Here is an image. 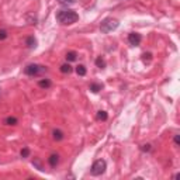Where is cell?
<instances>
[{
    "mask_svg": "<svg viewBox=\"0 0 180 180\" xmlns=\"http://www.w3.org/2000/svg\"><path fill=\"white\" fill-rule=\"evenodd\" d=\"M62 6H70V4H73L75 3V0H58Z\"/></svg>",
    "mask_w": 180,
    "mask_h": 180,
    "instance_id": "19",
    "label": "cell"
},
{
    "mask_svg": "<svg viewBox=\"0 0 180 180\" xmlns=\"http://www.w3.org/2000/svg\"><path fill=\"white\" fill-rule=\"evenodd\" d=\"M118 26H120L118 20L111 18V17H107V18H104L103 21H102V24H100V30H102V32H104V34H108V32H111V31L117 30Z\"/></svg>",
    "mask_w": 180,
    "mask_h": 180,
    "instance_id": "2",
    "label": "cell"
},
{
    "mask_svg": "<svg viewBox=\"0 0 180 180\" xmlns=\"http://www.w3.org/2000/svg\"><path fill=\"white\" fill-rule=\"evenodd\" d=\"M97 118L102 120V121H106V120H107V113H106V111H99V113H97Z\"/></svg>",
    "mask_w": 180,
    "mask_h": 180,
    "instance_id": "17",
    "label": "cell"
},
{
    "mask_svg": "<svg viewBox=\"0 0 180 180\" xmlns=\"http://www.w3.org/2000/svg\"><path fill=\"white\" fill-rule=\"evenodd\" d=\"M175 143H176V146H179V145H180V141H179V135H175Z\"/></svg>",
    "mask_w": 180,
    "mask_h": 180,
    "instance_id": "23",
    "label": "cell"
},
{
    "mask_svg": "<svg viewBox=\"0 0 180 180\" xmlns=\"http://www.w3.org/2000/svg\"><path fill=\"white\" fill-rule=\"evenodd\" d=\"M56 20L61 23V24H65V26H70L73 23H76L79 20V16H77L73 10H59L56 13Z\"/></svg>",
    "mask_w": 180,
    "mask_h": 180,
    "instance_id": "1",
    "label": "cell"
},
{
    "mask_svg": "<svg viewBox=\"0 0 180 180\" xmlns=\"http://www.w3.org/2000/svg\"><path fill=\"white\" fill-rule=\"evenodd\" d=\"M106 169H107L106 160H104V159H99V160H96V162L91 165L90 172H91L93 176H100V175H103L104 172H106Z\"/></svg>",
    "mask_w": 180,
    "mask_h": 180,
    "instance_id": "4",
    "label": "cell"
},
{
    "mask_svg": "<svg viewBox=\"0 0 180 180\" xmlns=\"http://www.w3.org/2000/svg\"><path fill=\"white\" fill-rule=\"evenodd\" d=\"M52 135H53V139H55V141H62V139H64V132H62L61 129H53Z\"/></svg>",
    "mask_w": 180,
    "mask_h": 180,
    "instance_id": "8",
    "label": "cell"
},
{
    "mask_svg": "<svg viewBox=\"0 0 180 180\" xmlns=\"http://www.w3.org/2000/svg\"><path fill=\"white\" fill-rule=\"evenodd\" d=\"M72 70H73V68L69 64H64L61 66V72H62V73H72Z\"/></svg>",
    "mask_w": 180,
    "mask_h": 180,
    "instance_id": "12",
    "label": "cell"
},
{
    "mask_svg": "<svg viewBox=\"0 0 180 180\" xmlns=\"http://www.w3.org/2000/svg\"><path fill=\"white\" fill-rule=\"evenodd\" d=\"M7 38V31L6 30H0V39H6Z\"/></svg>",
    "mask_w": 180,
    "mask_h": 180,
    "instance_id": "21",
    "label": "cell"
},
{
    "mask_svg": "<svg viewBox=\"0 0 180 180\" xmlns=\"http://www.w3.org/2000/svg\"><path fill=\"white\" fill-rule=\"evenodd\" d=\"M142 151H151V145H142Z\"/></svg>",
    "mask_w": 180,
    "mask_h": 180,
    "instance_id": "22",
    "label": "cell"
},
{
    "mask_svg": "<svg viewBox=\"0 0 180 180\" xmlns=\"http://www.w3.org/2000/svg\"><path fill=\"white\" fill-rule=\"evenodd\" d=\"M102 89H103V85H100V83H91L90 85V90L93 93H99Z\"/></svg>",
    "mask_w": 180,
    "mask_h": 180,
    "instance_id": "11",
    "label": "cell"
},
{
    "mask_svg": "<svg viewBox=\"0 0 180 180\" xmlns=\"http://www.w3.org/2000/svg\"><path fill=\"white\" fill-rule=\"evenodd\" d=\"M51 80L49 79H41L38 82V86L39 87H42V89H48V87H51Z\"/></svg>",
    "mask_w": 180,
    "mask_h": 180,
    "instance_id": "7",
    "label": "cell"
},
{
    "mask_svg": "<svg viewBox=\"0 0 180 180\" xmlns=\"http://www.w3.org/2000/svg\"><path fill=\"white\" fill-rule=\"evenodd\" d=\"M48 163H49L52 167H55L58 163H59V156H58L56 154H52L51 156L48 158Z\"/></svg>",
    "mask_w": 180,
    "mask_h": 180,
    "instance_id": "6",
    "label": "cell"
},
{
    "mask_svg": "<svg viewBox=\"0 0 180 180\" xmlns=\"http://www.w3.org/2000/svg\"><path fill=\"white\" fill-rule=\"evenodd\" d=\"M4 124H7V125H17V124H18V120H17L16 117H7V118L4 120Z\"/></svg>",
    "mask_w": 180,
    "mask_h": 180,
    "instance_id": "10",
    "label": "cell"
},
{
    "mask_svg": "<svg viewBox=\"0 0 180 180\" xmlns=\"http://www.w3.org/2000/svg\"><path fill=\"white\" fill-rule=\"evenodd\" d=\"M26 45L28 48H35L37 47V39L34 38V37H28L26 39Z\"/></svg>",
    "mask_w": 180,
    "mask_h": 180,
    "instance_id": "9",
    "label": "cell"
},
{
    "mask_svg": "<svg viewBox=\"0 0 180 180\" xmlns=\"http://www.w3.org/2000/svg\"><path fill=\"white\" fill-rule=\"evenodd\" d=\"M45 72H47V68L42 66V65H37V64L27 65L26 69H24V73L28 75V76H38V75H42Z\"/></svg>",
    "mask_w": 180,
    "mask_h": 180,
    "instance_id": "3",
    "label": "cell"
},
{
    "mask_svg": "<svg viewBox=\"0 0 180 180\" xmlns=\"http://www.w3.org/2000/svg\"><path fill=\"white\" fill-rule=\"evenodd\" d=\"M76 73L79 75V76H85V75H86V68H85L83 65L76 66Z\"/></svg>",
    "mask_w": 180,
    "mask_h": 180,
    "instance_id": "16",
    "label": "cell"
},
{
    "mask_svg": "<svg viewBox=\"0 0 180 180\" xmlns=\"http://www.w3.org/2000/svg\"><path fill=\"white\" fill-rule=\"evenodd\" d=\"M32 165H34V166L37 167V169H38L39 172H42V170H44V166H42V162L39 160L38 158H34V159H32Z\"/></svg>",
    "mask_w": 180,
    "mask_h": 180,
    "instance_id": "14",
    "label": "cell"
},
{
    "mask_svg": "<svg viewBox=\"0 0 180 180\" xmlns=\"http://www.w3.org/2000/svg\"><path fill=\"white\" fill-rule=\"evenodd\" d=\"M142 37L138 34V32H129L128 34V42L132 45V47H138L141 44Z\"/></svg>",
    "mask_w": 180,
    "mask_h": 180,
    "instance_id": "5",
    "label": "cell"
},
{
    "mask_svg": "<svg viewBox=\"0 0 180 180\" xmlns=\"http://www.w3.org/2000/svg\"><path fill=\"white\" fill-rule=\"evenodd\" d=\"M77 58V53L75 51H69L68 53H66V59L69 61V62H73V61H76Z\"/></svg>",
    "mask_w": 180,
    "mask_h": 180,
    "instance_id": "13",
    "label": "cell"
},
{
    "mask_svg": "<svg viewBox=\"0 0 180 180\" xmlns=\"http://www.w3.org/2000/svg\"><path fill=\"white\" fill-rule=\"evenodd\" d=\"M20 155H21V158H28V156H30V149H28V148H24V149H21Z\"/></svg>",
    "mask_w": 180,
    "mask_h": 180,
    "instance_id": "18",
    "label": "cell"
},
{
    "mask_svg": "<svg viewBox=\"0 0 180 180\" xmlns=\"http://www.w3.org/2000/svg\"><path fill=\"white\" fill-rule=\"evenodd\" d=\"M151 58H152V53H149V52H145L143 55H142V59H143V62H149L151 61Z\"/></svg>",
    "mask_w": 180,
    "mask_h": 180,
    "instance_id": "20",
    "label": "cell"
},
{
    "mask_svg": "<svg viewBox=\"0 0 180 180\" xmlns=\"http://www.w3.org/2000/svg\"><path fill=\"white\" fill-rule=\"evenodd\" d=\"M96 66L100 68V69H104V68H106V61H104L102 56H99V58L96 59Z\"/></svg>",
    "mask_w": 180,
    "mask_h": 180,
    "instance_id": "15",
    "label": "cell"
}]
</instances>
